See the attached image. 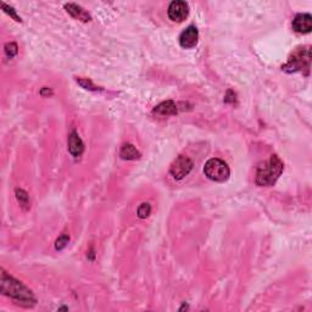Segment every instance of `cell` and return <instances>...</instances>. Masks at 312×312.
<instances>
[{"label":"cell","mask_w":312,"mask_h":312,"mask_svg":"<svg viewBox=\"0 0 312 312\" xmlns=\"http://www.w3.org/2000/svg\"><path fill=\"white\" fill-rule=\"evenodd\" d=\"M193 168V162L189 157L187 156H178L173 161V164L171 165V168H169V173L173 177L174 179H182L186 176H188L189 172Z\"/></svg>","instance_id":"5b68a950"},{"label":"cell","mask_w":312,"mask_h":312,"mask_svg":"<svg viewBox=\"0 0 312 312\" xmlns=\"http://www.w3.org/2000/svg\"><path fill=\"white\" fill-rule=\"evenodd\" d=\"M17 51L19 50H17V46L15 43H9L5 46V54H6V56L10 57V59L16 56Z\"/></svg>","instance_id":"2e32d148"},{"label":"cell","mask_w":312,"mask_h":312,"mask_svg":"<svg viewBox=\"0 0 312 312\" xmlns=\"http://www.w3.org/2000/svg\"><path fill=\"white\" fill-rule=\"evenodd\" d=\"M69 241H70V237L66 236V234H64V236H61L56 240V243H55V248H56V250H62V249L66 248Z\"/></svg>","instance_id":"9a60e30c"},{"label":"cell","mask_w":312,"mask_h":312,"mask_svg":"<svg viewBox=\"0 0 312 312\" xmlns=\"http://www.w3.org/2000/svg\"><path fill=\"white\" fill-rule=\"evenodd\" d=\"M84 144L77 132H72L69 137V151L73 157H79L83 154Z\"/></svg>","instance_id":"9c48e42d"},{"label":"cell","mask_w":312,"mask_h":312,"mask_svg":"<svg viewBox=\"0 0 312 312\" xmlns=\"http://www.w3.org/2000/svg\"><path fill=\"white\" fill-rule=\"evenodd\" d=\"M65 9H66V11L69 12L72 17L79 20V21H83V22L91 21V15H89L88 12L83 9V7L79 6V5L66 4L65 5Z\"/></svg>","instance_id":"30bf717a"},{"label":"cell","mask_w":312,"mask_h":312,"mask_svg":"<svg viewBox=\"0 0 312 312\" xmlns=\"http://www.w3.org/2000/svg\"><path fill=\"white\" fill-rule=\"evenodd\" d=\"M311 51L309 47L298 48L288 59V62L283 66V70L287 72H299L310 70Z\"/></svg>","instance_id":"3957f363"},{"label":"cell","mask_w":312,"mask_h":312,"mask_svg":"<svg viewBox=\"0 0 312 312\" xmlns=\"http://www.w3.org/2000/svg\"><path fill=\"white\" fill-rule=\"evenodd\" d=\"M16 199L19 200L20 205H21L24 210L29 209V206H31L29 205L31 201H29V196L26 192L22 191V189H16Z\"/></svg>","instance_id":"4fadbf2b"},{"label":"cell","mask_w":312,"mask_h":312,"mask_svg":"<svg viewBox=\"0 0 312 312\" xmlns=\"http://www.w3.org/2000/svg\"><path fill=\"white\" fill-rule=\"evenodd\" d=\"M168 17L173 22H182L187 19L189 14V6L186 1L176 0L172 1L168 6Z\"/></svg>","instance_id":"8992f818"},{"label":"cell","mask_w":312,"mask_h":312,"mask_svg":"<svg viewBox=\"0 0 312 312\" xmlns=\"http://www.w3.org/2000/svg\"><path fill=\"white\" fill-rule=\"evenodd\" d=\"M1 293L16 301L19 305L26 306V308H31L36 304L33 293L21 282L9 276L4 271L1 273Z\"/></svg>","instance_id":"6da1fadb"},{"label":"cell","mask_w":312,"mask_h":312,"mask_svg":"<svg viewBox=\"0 0 312 312\" xmlns=\"http://www.w3.org/2000/svg\"><path fill=\"white\" fill-rule=\"evenodd\" d=\"M204 173L211 181L222 183V182H226L229 178L231 171H229L228 165L222 160L210 159L204 167Z\"/></svg>","instance_id":"277c9868"},{"label":"cell","mask_w":312,"mask_h":312,"mask_svg":"<svg viewBox=\"0 0 312 312\" xmlns=\"http://www.w3.org/2000/svg\"><path fill=\"white\" fill-rule=\"evenodd\" d=\"M199 32L196 27L189 26L188 28L184 29L179 36V44L184 49H192L198 44Z\"/></svg>","instance_id":"52a82bcc"},{"label":"cell","mask_w":312,"mask_h":312,"mask_svg":"<svg viewBox=\"0 0 312 312\" xmlns=\"http://www.w3.org/2000/svg\"><path fill=\"white\" fill-rule=\"evenodd\" d=\"M77 82H78V83L81 84L82 88L89 89V91H98V88H96V87L94 86L93 83H92V81H89V79L78 78V79H77Z\"/></svg>","instance_id":"ac0fdd59"},{"label":"cell","mask_w":312,"mask_h":312,"mask_svg":"<svg viewBox=\"0 0 312 312\" xmlns=\"http://www.w3.org/2000/svg\"><path fill=\"white\" fill-rule=\"evenodd\" d=\"M120 156L123 160H137L141 157V153L132 144H124L120 151Z\"/></svg>","instance_id":"7c38bea8"},{"label":"cell","mask_w":312,"mask_h":312,"mask_svg":"<svg viewBox=\"0 0 312 312\" xmlns=\"http://www.w3.org/2000/svg\"><path fill=\"white\" fill-rule=\"evenodd\" d=\"M154 114L161 115V116H169V115L177 114V105L173 101L168 100L161 103L154 109Z\"/></svg>","instance_id":"8fae6325"},{"label":"cell","mask_w":312,"mask_h":312,"mask_svg":"<svg viewBox=\"0 0 312 312\" xmlns=\"http://www.w3.org/2000/svg\"><path fill=\"white\" fill-rule=\"evenodd\" d=\"M284 165L277 155H272L266 162H262L256 172V184L260 187H269L276 183L282 174Z\"/></svg>","instance_id":"7a4b0ae2"},{"label":"cell","mask_w":312,"mask_h":312,"mask_svg":"<svg viewBox=\"0 0 312 312\" xmlns=\"http://www.w3.org/2000/svg\"><path fill=\"white\" fill-rule=\"evenodd\" d=\"M293 28L298 33H310L312 29V17L310 14H299L293 20Z\"/></svg>","instance_id":"ba28073f"},{"label":"cell","mask_w":312,"mask_h":312,"mask_svg":"<svg viewBox=\"0 0 312 312\" xmlns=\"http://www.w3.org/2000/svg\"><path fill=\"white\" fill-rule=\"evenodd\" d=\"M1 7H2V9H4V11L6 12L7 15H10V16H11L12 19L15 20V21L21 22V17L17 16V15H16V11H15V10L12 9L11 6H9V5H6V4H1Z\"/></svg>","instance_id":"e0dca14e"},{"label":"cell","mask_w":312,"mask_h":312,"mask_svg":"<svg viewBox=\"0 0 312 312\" xmlns=\"http://www.w3.org/2000/svg\"><path fill=\"white\" fill-rule=\"evenodd\" d=\"M150 212H151V206L149 205L148 203L142 204V205L138 208V216L141 217V218H146V217L150 215Z\"/></svg>","instance_id":"5bb4252c"}]
</instances>
